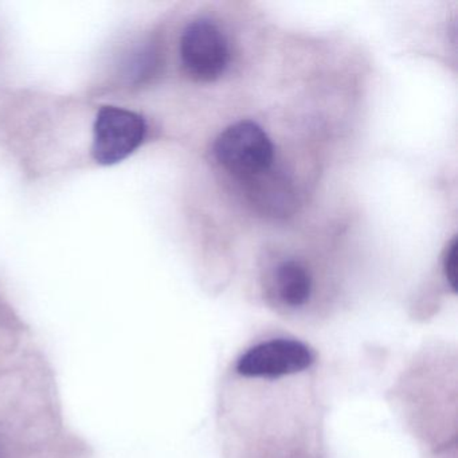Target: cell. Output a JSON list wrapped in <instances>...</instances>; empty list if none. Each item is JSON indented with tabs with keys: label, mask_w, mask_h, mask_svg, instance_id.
<instances>
[{
	"label": "cell",
	"mask_w": 458,
	"mask_h": 458,
	"mask_svg": "<svg viewBox=\"0 0 458 458\" xmlns=\"http://www.w3.org/2000/svg\"><path fill=\"white\" fill-rule=\"evenodd\" d=\"M315 360V353L305 343L276 337L246 350L235 361L234 372L242 377L275 379L305 374L312 369Z\"/></svg>",
	"instance_id": "obj_1"
},
{
	"label": "cell",
	"mask_w": 458,
	"mask_h": 458,
	"mask_svg": "<svg viewBox=\"0 0 458 458\" xmlns=\"http://www.w3.org/2000/svg\"><path fill=\"white\" fill-rule=\"evenodd\" d=\"M273 144L256 123L241 122L221 133L216 143L218 162L233 175L253 178L273 162Z\"/></svg>",
	"instance_id": "obj_2"
},
{
	"label": "cell",
	"mask_w": 458,
	"mask_h": 458,
	"mask_svg": "<svg viewBox=\"0 0 458 458\" xmlns=\"http://www.w3.org/2000/svg\"><path fill=\"white\" fill-rule=\"evenodd\" d=\"M147 125L135 112L104 106L93 125V159L101 165H114L127 159L146 138Z\"/></svg>",
	"instance_id": "obj_3"
},
{
	"label": "cell",
	"mask_w": 458,
	"mask_h": 458,
	"mask_svg": "<svg viewBox=\"0 0 458 458\" xmlns=\"http://www.w3.org/2000/svg\"><path fill=\"white\" fill-rule=\"evenodd\" d=\"M181 57L192 77L200 81H213L222 76L229 64L226 37L211 21H195L182 36Z\"/></svg>",
	"instance_id": "obj_4"
},
{
	"label": "cell",
	"mask_w": 458,
	"mask_h": 458,
	"mask_svg": "<svg viewBox=\"0 0 458 458\" xmlns=\"http://www.w3.org/2000/svg\"><path fill=\"white\" fill-rule=\"evenodd\" d=\"M275 291L283 307L300 310L312 296V277L300 262H283L276 270Z\"/></svg>",
	"instance_id": "obj_5"
},
{
	"label": "cell",
	"mask_w": 458,
	"mask_h": 458,
	"mask_svg": "<svg viewBox=\"0 0 458 458\" xmlns=\"http://www.w3.org/2000/svg\"><path fill=\"white\" fill-rule=\"evenodd\" d=\"M444 272L446 276L447 283L455 291V283H457V240H453L444 257Z\"/></svg>",
	"instance_id": "obj_6"
}]
</instances>
